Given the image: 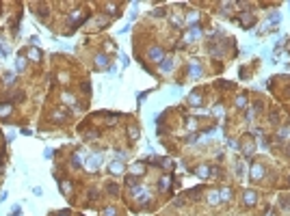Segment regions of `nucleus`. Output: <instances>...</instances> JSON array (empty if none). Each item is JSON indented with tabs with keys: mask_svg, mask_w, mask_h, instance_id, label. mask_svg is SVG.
<instances>
[{
	"mask_svg": "<svg viewBox=\"0 0 290 216\" xmlns=\"http://www.w3.org/2000/svg\"><path fill=\"white\" fill-rule=\"evenodd\" d=\"M111 169H113V173H121V171H124V166L119 164V162H113V164H111Z\"/></svg>",
	"mask_w": 290,
	"mask_h": 216,
	"instance_id": "1",
	"label": "nucleus"
},
{
	"mask_svg": "<svg viewBox=\"0 0 290 216\" xmlns=\"http://www.w3.org/2000/svg\"><path fill=\"white\" fill-rule=\"evenodd\" d=\"M245 201H247V203L251 205V203L256 201V195H253V193H245Z\"/></svg>",
	"mask_w": 290,
	"mask_h": 216,
	"instance_id": "2",
	"label": "nucleus"
},
{
	"mask_svg": "<svg viewBox=\"0 0 290 216\" xmlns=\"http://www.w3.org/2000/svg\"><path fill=\"white\" fill-rule=\"evenodd\" d=\"M208 201H210V203H216V201H219V195H216V193H210V195H208Z\"/></svg>",
	"mask_w": 290,
	"mask_h": 216,
	"instance_id": "3",
	"label": "nucleus"
},
{
	"mask_svg": "<svg viewBox=\"0 0 290 216\" xmlns=\"http://www.w3.org/2000/svg\"><path fill=\"white\" fill-rule=\"evenodd\" d=\"M24 65H26V61H24V58H17V67H15V69H17V71H22V69H24Z\"/></svg>",
	"mask_w": 290,
	"mask_h": 216,
	"instance_id": "4",
	"label": "nucleus"
},
{
	"mask_svg": "<svg viewBox=\"0 0 290 216\" xmlns=\"http://www.w3.org/2000/svg\"><path fill=\"white\" fill-rule=\"evenodd\" d=\"M108 193H113V195L117 193V188H115V184H108Z\"/></svg>",
	"mask_w": 290,
	"mask_h": 216,
	"instance_id": "5",
	"label": "nucleus"
}]
</instances>
